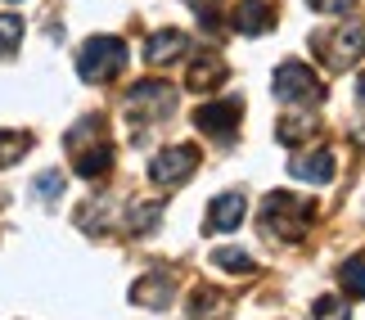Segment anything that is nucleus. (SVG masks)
<instances>
[{
	"label": "nucleus",
	"mask_w": 365,
	"mask_h": 320,
	"mask_svg": "<svg viewBox=\"0 0 365 320\" xmlns=\"http://www.w3.org/2000/svg\"><path fill=\"white\" fill-rule=\"evenodd\" d=\"M312 217H316L312 199H298V194H289V190H275V194H266V203L257 212V226H262L266 239L298 244L307 234V226H312Z\"/></svg>",
	"instance_id": "nucleus-1"
},
{
	"label": "nucleus",
	"mask_w": 365,
	"mask_h": 320,
	"mask_svg": "<svg viewBox=\"0 0 365 320\" xmlns=\"http://www.w3.org/2000/svg\"><path fill=\"white\" fill-rule=\"evenodd\" d=\"M68 154H73V167L81 180H100L108 176V167H113V145H108L104 135V122L100 118H81L73 131H68Z\"/></svg>",
	"instance_id": "nucleus-2"
},
{
	"label": "nucleus",
	"mask_w": 365,
	"mask_h": 320,
	"mask_svg": "<svg viewBox=\"0 0 365 320\" xmlns=\"http://www.w3.org/2000/svg\"><path fill=\"white\" fill-rule=\"evenodd\" d=\"M126 59H131V50H126L122 36H91L77 54V77L91 81V86H104V81L122 77Z\"/></svg>",
	"instance_id": "nucleus-3"
},
{
	"label": "nucleus",
	"mask_w": 365,
	"mask_h": 320,
	"mask_svg": "<svg viewBox=\"0 0 365 320\" xmlns=\"http://www.w3.org/2000/svg\"><path fill=\"white\" fill-rule=\"evenodd\" d=\"M312 50L325 59V68H334V73H347L352 63H361L365 54V23L347 19L339 27H329V32H316L312 36Z\"/></svg>",
	"instance_id": "nucleus-4"
},
{
	"label": "nucleus",
	"mask_w": 365,
	"mask_h": 320,
	"mask_svg": "<svg viewBox=\"0 0 365 320\" xmlns=\"http://www.w3.org/2000/svg\"><path fill=\"white\" fill-rule=\"evenodd\" d=\"M271 95H275L279 104H289V108H316V104H325V86H320V77L307 63H298V59H289V63L275 68Z\"/></svg>",
	"instance_id": "nucleus-5"
},
{
	"label": "nucleus",
	"mask_w": 365,
	"mask_h": 320,
	"mask_svg": "<svg viewBox=\"0 0 365 320\" xmlns=\"http://www.w3.org/2000/svg\"><path fill=\"white\" fill-rule=\"evenodd\" d=\"M176 113V86L172 81H135L131 95H126V118L140 122V127H153V122H163V118H172Z\"/></svg>",
	"instance_id": "nucleus-6"
},
{
	"label": "nucleus",
	"mask_w": 365,
	"mask_h": 320,
	"mask_svg": "<svg viewBox=\"0 0 365 320\" xmlns=\"http://www.w3.org/2000/svg\"><path fill=\"white\" fill-rule=\"evenodd\" d=\"M199 172V149L194 145H167L153 154L149 162V180L158 190H176V185H185V180Z\"/></svg>",
	"instance_id": "nucleus-7"
},
{
	"label": "nucleus",
	"mask_w": 365,
	"mask_h": 320,
	"mask_svg": "<svg viewBox=\"0 0 365 320\" xmlns=\"http://www.w3.org/2000/svg\"><path fill=\"white\" fill-rule=\"evenodd\" d=\"M240 118H244V100H212V104H199V113H194V127H199L207 140L217 145H235V135H240Z\"/></svg>",
	"instance_id": "nucleus-8"
},
{
	"label": "nucleus",
	"mask_w": 365,
	"mask_h": 320,
	"mask_svg": "<svg viewBox=\"0 0 365 320\" xmlns=\"http://www.w3.org/2000/svg\"><path fill=\"white\" fill-rule=\"evenodd\" d=\"M230 27L240 36H262V32H271L275 27V5L271 0H240L230 14Z\"/></svg>",
	"instance_id": "nucleus-9"
},
{
	"label": "nucleus",
	"mask_w": 365,
	"mask_h": 320,
	"mask_svg": "<svg viewBox=\"0 0 365 320\" xmlns=\"http://www.w3.org/2000/svg\"><path fill=\"white\" fill-rule=\"evenodd\" d=\"M289 176L293 180H307V185H329L339 176V162H334L329 149H316V154H298L289 162Z\"/></svg>",
	"instance_id": "nucleus-10"
},
{
	"label": "nucleus",
	"mask_w": 365,
	"mask_h": 320,
	"mask_svg": "<svg viewBox=\"0 0 365 320\" xmlns=\"http://www.w3.org/2000/svg\"><path fill=\"white\" fill-rule=\"evenodd\" d=\"M180 54H190V36L176 32V27H167V32H153V36L145 41V63H149V68L176 63Z\"/></svg>",
	"instance_id": "nucleus-11"
},
{
	"label": "nucleus",
	"mask_w": 365,
	"mask_h": 320,
	"mask_svg": "<svg viewBox=\"0 0 365 320\" xmlns=\"http://www.w3.org/2000/svg\"><path fill=\"white\" fill-rule=\"evenodd\" d=\"M131 302L135 307H149V311H163L172 302V275L167 271H149L131 284Z\"/></svg>",
	"instance_id": "nucleus-12"
},
{
	"label": "nucleus",
	"mask_w": 365,
	"mask_h": 320,
	"mask_svg": "<svg viewBox=\"0 0 365 320\" xmlns=\"http://www.w3.org/2000/svg\"><path fill=\"white\" fill-rule=\"evenodd\" d=\"M244 212H248L244 194H235V190L217 194V199H212V207H207V230H217V234H226V230H240Z\"/></svg>",
	"instance_id": "nucleus-13"
},
{
	"label": "nucleus",
	"mask_w": 365,
	"mask_h": 320,
	"mask_svg": "<svg viewBox=\"0 0 365 320\" xmlns=\"http://www.w3.org/2000/svg\"><path fill=\"white\" fill-rule=\"evenodd\" d=\"M190 320H230V298L212 284L190 289Z\"/></svg>",
	"instance_id": "nucleus-14"
},
{
	"label": "nucleus",
	"mask_w": 365,
	"mask_h": 320,
	"mask_svg": "<svg viewBox=\"0 0 365 320\" xmlns=\"http://www.w3.org/2000/svg\"><path fill=\"white\" fill-rule=\"evenodd\" d=\"M226 73H230V68H226V59H221V54H203V59H194L190 63V91H217L221 86V81H226Z\"/></svg>",
	"instance_id": "nucleus-15"
},
{
	"label": "nucleus",
	"mask_w": 365,
	"mask_h": 320,
	"mask_svg": "<svg viewBox=\"0 0 365 320\" xmlns=\"http://www.w3.org/2000/svg\"><path fill=\"white\" fill-rule=\"evenodd\" d=\"M312 131H316L312 113H289V118H284V122L275 127V140L284 145V149H298L302 140H312Z\"/></svg>",
	"instance_id": "nucleus-16"
},
{
	"label": "nucleus",
	"mask_w": 365,
	"mask_h": 320,
	"mask_svg": "<svg viewBox=\"0 0 365 320\" xmlns=\"http://www.w3.org/2000/svg\"><path fill=\"white\" fill-rule=\"evenodd\" d=\"M27 149H32V135L27 131H0V167H14Z\"/></svg>",
	"instance_id": "nucleus-17"
},
{
	"label": "nucleus",
	"mask_w": 365,
	"mask_h": 320,
	"mask_svg": "<svg viewBox=\"0 0 365 320\" xmlns=\"http://www.w3.org/2000/svg\"><path fill=\"white\" fill-rule=\"evenodd\" d=\"M339 280H343V289H347L352 298H365V248H361L356 257H347V262H343Z\"/></svg>",
	"instance_id": "nucleus-18"
},
{
	"label": "nucleus",
	"mask_w": 365,
	"mask_h": 320,
	"mask_svg": "<svg viewBox=\"0 0 365 320\" xmlns=\"http://www.w3.org/2000/svg\"><path fill=\"white\" fill-rule=\"evenodd\" d=\"M158 217H163V203H140L126 212V230L131 234H149L153 226H158Z\"/></svg>",
	"instance_id": "nucleus-19"
},
{
	"label": "nucleus",
	"mask_w": 365,
	"mask_h": 320,
	"mask_svg": "<svg viewBox=\"0 0 365 320\" xmlns=\"http://www.w3.org/2000/svg\"><path fill=\"white\" fill-rule=\"evenodd\" d=\"M23 46V19L19 14H0V59H9Z\"/></svg>",
	"instance_id": "nucleus-20"
},
{
	"label": "nucleus",
	"mask_w": 365,
	"mask_h": 320,
	"mask_svg": "<svg viewBox=\"0 0 365 320\" xmlns=\"http://www.w3.org/2000/svg\"><path fill=\"white\" fill-rule=\"evenodd\" d=\"M212 267H226L230 275H252V271H257V262H252L248 253H240V248H217Z\"/></svg>",
	"instance_id": "nucleus-21"
},
{
	"label": "nucleus",
	"mask_w": 365,
	"mask_h": 320,
	"mask_svg": "<svg viewBox=\"0 0 365 320\" xmlns=\"http://www.w3.org/2000/svg\"><path fill=\"white\" fill-rule=\"evenodd\" d=\"M32 190H36V199H46V203H54L63 194V172H41L36 180H32Z\"/></svg>",
	"instance_id": "nucleus-22"
},
{
	"label": "nucleus",
	"mask_w": 365,
	"mask_h": 320,
	"mask_svg": "<svg viewBox=\"0 0 365 320\" xmlns=\"http://www.w3.org/2000/svg\"><path fill=\"white\" fill-rule=\"evenodd\" d=\"M312 320H352V311H347V302L343 298H320L316 302V311H312Z\"/></svg>",
	"instance_id": "nucleus-23"
},
{
	"label": "nucleus",
	"mask_w": 365,
	"mask_h": 320,
	"mask_svg": "<svg viewBox=\"0 0 365 320\" xmlns=\"http://www.w3.org/2000/svg\"><path fill=\"white\" fill-rule=\"evenodd\" d=\"M307 5H312L316 14H347V9H352V0H307Z\"/></svg>",
	"instance_id": "nucleus-24"
},
{
	"label": "nucleus",
	"mask_w": 365,
	"mask_h": 320,
	"mask_svg": "<svg viewBox=\"0 0 365 320\" xmlns=\"http://www.w3.org/2000/svg\"><path fill=\"white\" fill-rule=\"evenodd\" d=\"M185 5H190V9H199V14H212L221 0H185Z\"/></svg>",
	"instance_id": "nucleus-25"
},
{
	"label": "nucleus",
	"mask_w": 365,
	"mask_h": 320,
	"mask_svg": "<svg viewBox=\"0 0 365 320\" xmlns=\"http://www.w3.org/2000/svg\"><path fill=\"white\" fill-rule=\"evenodd\" d=\"M356 100H361V104H365V73H361V77H356Z\"/></svg>",
	"instance_id": "nucleus-26"
}]
</instances>
